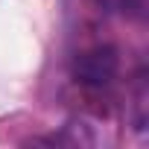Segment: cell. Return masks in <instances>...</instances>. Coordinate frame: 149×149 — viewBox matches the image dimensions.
I'll use <instances>...</instances> for the list:
<instances>
[{"instance_id":"6da1fadb","label":"cell","mask_w":149,"mask_h":149,"mask_svg":"<svg viewBox=\"0 0 149 149\" xmlns=\"http://www.w3.org/2000/svg\"><path fill=\"white\" fill-rule=\"evenodd\" d=\"M76 82L88 85V88H105L114 76H117V53L111 47H94L85 50L76 58Z\"/></svg>"},{"instance_id":"7a4b0ae2","label":"cell","mask_w":149,"mask_h":149,"mask_svg":"<svg viewBox=\"0 0 149 149\" xmlns=\"http://www.w3.org/2000/svg\"><path fill=\"white\" fill-rule=\"evenodd\" d=\"M120 3H123V9H129V12H140L143 0H120Z\"/></svg>"}]
</instances>
